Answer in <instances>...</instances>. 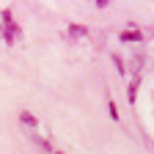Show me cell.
Here are the masks:
<instances>
[{
  "label": "cell",
  "mask_w": 154,
  "mask_h": 154,
  "mask_svg": "<svg viewBox=\"0 0 154 154\" xmlns=\"http://www.w3.org/2000/svg\"><path fill=\"white\" fill-rule=\"evenodd\" d=\"M121 42H143V30H138V28H129V30H121Z\"/></svg>",
  "instance_id": "1"
},
{
  "label": "cell",
  "mask_w": 154,
  "mask_h": 154,
  "mask_svg": "<svg viewBox=\"0 0 154 154\" xmlns=\"http://www.w3.org/2000/svg\"><path fill=\"white\" fill-rule=\"evenodd\" d=\"M19 121H22L25 127H30V129H36V127H38V119H36L30 110H22V113H19Z\"/></svg>",
  "instance_id": "2"
},
{
  "label": "cell",
  "mask_w": 154,
  "mask_h": 154,
  "mask_svg": "<svg viewBox=\"0 0 154 154\" xmlns=\"http://www.w3.org/2000/svg\"><path fill=\"white\" fill-rule=\"evenodd\" d=\"M30 140H33V143H36L38 149H42V151H52L50 140H47V138H42V135H38V132H33V135H30Z\"/></svg>",
  "instance_id": "3"
},
{
  "label": "cell",
  "mask_w": 154,
  "mask_h": 154,
  "mask_svg": "<svg viewBox=\"0 0 154 154\" xmlns=\"http://www.w3.org/2000/svg\"><path fill=\"white\" fill-rule=\"evenodd\" d=\"M138 88H140V74H135L132 80H129V102H135V96H138Z\"/></svg>",
  "instance_id": "4"
},
{
  "label": "cell",
  "mask_w": 154,
  "mask_h": 154,
  "mask_svg": "<svg viewBox=\"0 0 154 154\" xmlns=\"http://www.w3.org/2000/svg\"><path fill=\"white\" fill-rule=\"evenodd\" d=\"M85 33H88V30H85L83 25H77V22L69 25V36H72V38H80V36H85Z\"/></svg>",
  "instance_id": "5"
},
{
  "label": "cell",
  "mask_w": 154,
  "mask_h": 154,
  "mask_svg": "<svg viewBox=\"0 0 154 154\" xmlns=\"http://www.w3.org/2000/svg\"><path fill=\"white\" fill-rule=\"evenodd\" d=\"M107 116H110L113 121H119V119H121V113H119V107H116V102L110 99V96H107Z\"/></svg>",
  "instance_id": "6"
},
{
  "label": "cell",
  "mask_w": 154,
  "mask_h": 154,
  "mask_svg": "<svg viewBox=\"0 0 154 154\" xmlns=\"http://www.w3.org/2000/svg\"><path fill=\"white\" fill-rule=\"evenodd\" d=\"M113 63H116V69H119V74H127V66H124V58H121L119 52H113Z\"/></svg>",
  "instance_id": "7"
},
{
  "label": "cell",
  "mask_w": 154,
  "mask_h": 154,
  "mask_svg": "<svg viewBox=\"0 0 154 154\" xmlns=\"http://www.w3.org/2000/svg\"><path fill=\"white\" fill-rule=\"evenodd\" d=\"M14 19V14H11V8H3V22H11Z\"/></svg>",
  "instance_id": "8"
},
{
  "label": "cell",
  "mask_w": 154,
  "mask_h": 154,
  "mask_svg": "<svg viewBox=\"0 0 154 154\" xmlns=\"http://www.w3.org/2000/svg\"><path fill=\"white\" fill-rule=\"evenodd\" d=\"M0 36H3V30H0Z\"/></svg>",
  "instance_id": "9"
},
{
  "label": "cell",
  "mask_w": 154,
  "mask_h": 154,
  "mask_svg": "<svg viewBox=\"0 0 154 154\" xmlns=\"http://www.w3.org/2000/svg\"><path fill=\"white\" fill-rule=\"evenodd\" d=\"M58 154H61V151H58Z\"/></svg>",
  "instance_id": "10"
}]
</instances>
